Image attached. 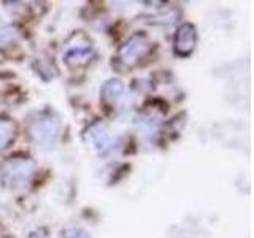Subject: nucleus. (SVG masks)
I'll return each mask as SVG.
<instances>
[{
	"instance_id": "1",
	"label": "nucleus",
	"mask_w": 254,
	"mask_h": 238,
	"mask_svg": "<svg viewBox=\"0 0 254 238\" xmlns=\"http://www.w3.org/2000/svg\"><path fill=\"white\" fill-rule=\"evenodd\" d=\"M35 172V162L30 157L14 156L0 165V181L8 189H21L30 181Z\"/></svg>"
},
{
	"instance_id": "2",
	"label": "nucleus",
	"mask_w": 254,
	"mask_h": 238,
	"mask_svg": "<svg viewBox=\"0 0 254 238\" xmlns=\"http://www.w3.org/2000/svg\"><path fill=\"white\" fill-rule=\"evenodd\" d=\"M149 48H151V43L146 34L137 32V34H133L121 48H119L118 56H116V65L119 68L129 71L130 68L137 65L143 56H146Z\"/></svg>"
},
{
	"instance_id": "3",
	"label": "nucleus",
	"mask_w": 254,
	"mask_h": 238,
	"mask_svg": "<svg viewBox=\"0 0 254 238\" xmlns=\"http://www.w3.org/2000/svg\"><path fill=\"white\" fill-rule=\"evenodd\" d=\"M59 130H61V122L58 116L53 113H43L32 122L30 137L42 148L51 149L54 148L56 141L59 138Z\"/></svg>"
},
{
	"instance_id": "4",
	"label": "nucleus",
	"mask_w": 254,
	"mask_h": 238,
	"mask_svg": "<svg viewBox=\"0 0 254 238\" xmlns=\"http://www.w3.org/2000/svg\"><path fill=\"white\" fill-rule=\"evenodd\" d=\"M73 38L76 40V43H67V50L64 53V60L68 67H79L91 59L92 56V45L91 40H87L84 34H75Z\"/></svg>"
},
{
	"instance_id": "5",
	"label": "nucleus",
	"mask_w": 254,
	"mask_h": 238,
	"mask_svg": "<svg viewBox=\"0 0 254 238\" xmlns=\"http://www.w3.org/2000/svg\"><path fill=\"white\" fill-rule=\"evenodd\" d=\"M197 45V32L192 24L185 22L178 27L177 34H175L173 40V50L175 54L180 58H188L194 53Z\"/></svg>"
},
{
	"instance_id": "6",
	"label": "nucleus",
	"mask_w": 254,
	"mask_h": 238,
	"mask_svg": "<svg viewBox=\"0 0 254 238\" xmlns=\"http://www.w3.org/2000/svg\"><path fill=\"white\" fill-rule=\"evenodd\" d=\"M89 138L92 141L94 148L99 151L100 154H107L108 151L113 149V137L110 135L107 125L97 121L89 127Z\"/></svg>"
},
{
	"instance_id": "7",
	"label": "nucleus",
	"mask_w": 254,
	"mask_h": 238,
	"mask_svg": "<svg viewBox=\"0 0 254 238\" xmlns=\"http://www.w3.org/2000/svg\"><path fill=\"white\" fill-rule=\"evenodd\" d=\"M100 94H102V99L107 103L116 105V103H121L126 99V87L121 81H118V79H110V81H107L102 86Z\"/></svg>"
},
{
	"instance_id": "8",
	"label": "nucleus",
	"mask_w": 254,
	"mask_h": 238,
	"mask_svg": "<svg viewBox=\"0 0 254 238\" xmlns=\"http://www.w3.org/2000/svg\"><path fill=\"white\" fill-rule=\"evenodd\" d=\"M16 138V124L10 118L0 116V149H5Z\"/></svg>"
},
{
	"instance_id": "9",
	"label": "nucleus",
	"mask_w": 254,
	"mask_h": 238,
	"mask_svg": "<svg viewBox=\"0 0 254 238\" xmlns=\"http://www.w3.org/2000/svg\"><path fill=\"white\" fill-rule=\"evenodd\" d=\"M19 38V30L14 26L0 27V50H5L6 46L13 45Z\"/></svg>"
},
{
	"instance_id": "10",
	"label": "nucleus",
	"mask_w": 254,
	"mask_h": 238,
	"mask_svg": "<svg viewBox=\"0 0 254 238\" xmlns=\"http://www.w3.org/2000/svg\"><path fill=\"white\" fill-rule=\"evenodd\" d=\"M62 238H91L86 230L79 227H70L62 230Z\"/></svg>"
},
{
	"instance_id": "11",
	"label": "nucleus",
	"mask_w": 254,
	"mask_h": 238,
	"mask_svg": "<svg viewBox=\"0 0 254 238\" xmlns=\"http://www.w3.org/2000/svg\"><path fill=\"white\" fill-rule=\"evenodd\" d=\"M27 238H50L48 237V232H46V229H37L34 230Z\"/></svg>"
}]
</instances>
